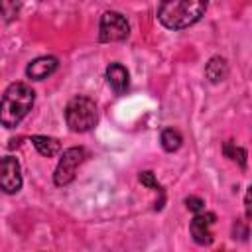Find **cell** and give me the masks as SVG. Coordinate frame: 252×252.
I'll return each mask as SVG.
<instances>
[{
    "label": "cell",
    "mask_w": 252,
    "mask_h": 252,
    "mask_svg": "<svg viewBox=\"0 0 252 252\" xmlns=\"http://www.w3.org/2000/svg\"><path fill=\"white\" fill-rule=\"evenodd\" d=\"M35 93L26 83H12L0 98V124L6 128L18 126L32 110Z\"/></svg>",
    "instance_id": "1"
},
{
    "label": "cell",
    "mask_w": 252,
    "mask_h": 252,
    "mask_svg": "<svg viewBox=\"0 0 252 252\" xmlns=\"http://www.w3.org/2000/svg\"><path fill=\"white\" fill-rule=\"evenodd\" d=\"M207 10V2L203 0H175L161 2L158 6V18L167 30H185L201 20Z\"/></svg>",
    "instance_id": "2"
},
{
    "label": "cell",
    "mask_w": 252,
    "mask_h": 252,
    "mask_svg": "<svg viewBox=\"0 0 252 252\" xmlns=\"http://www.w3.org/2000/svg\"><path fill=\"white\" fill-rule=\"evenodd\" d=\"M65 120L71 132H89L96 120V104L89 96H73L65 106Z\"/></svg>",
    "instance_id": "3"
},
{
    "label": "cell",
    "mask_w": 252,
    "mask_h": 252,
    "mask_svg": "<svg viewBox=\"0 0 252 252\" xmlns=\"http://www.w3.org/2000/svg\"><path fill=\"white\" fill-rule=\"evenodd\" d=\"M87 152L83 148H69L61 154L59 158V163L55 167V173H53V183L57 187H63V185H69L73 179H75V173H77V167L83 163Z\"/></svg>",
    "instance_id": "4"
},
{
    "label": "cell",
    "mask_w": 252,
    "mask_h": 252,
    "mask_svg": "<svg viewBox=\"0 0 252 252\" xmlns=\"http://www.w3.org/2000/svg\"><path fill=\"white\" fill-rule=\"evenodd\" d=\"M130 33V24L120 12H104L98 24V37L104 43L122 41Z\"/></svg>",
    "instance_id": "5"
},
{
    "label": "cell",
    "mask_w": 252,
    "mask_h": 252,
    "mask_svg": "<svg viewBox=\"0 0 252 252\" xmlns=\"http://www.w3.org/2000/svg\"><path fill=\"white\" fill-rule=\"evenodd\" d=\"M22 187V169L16 158H0V189L4 193H18Z\"/></svg>",
    "instance_id": "6"
},
{
    "label": "cell",
    "mask_w": 252,
    "mask_h": 252,
    "mask_svg": "<svg viewBox=\"0 0 252 252\" xmlns=\"http://www.w3.org/2000/svg\"><path fill=\"white\" fill-rule=\"evenodd\" d=\"M217 220V215L215 213H197L191 220V236L197 244L201 246H209L213 242V232H211V226L215 224Z\"/></svg>",
    "instance_id": "7"
},
{
    "label": "cell",
    "mask_w": 252,
    "mask_h": 252,
    "mask_svg": "<svg viewBox=\"0 0 252 252\" xmlns=\"http://www.w3.org/2000/svg\"><path fill=\"white\" fill-rule=\"evenodd\" d=\"M57 65H59V61H57L55 57L43 55V57L33 59V61L26 67V75H28L30 79H33V81H43V79H47L49 75L55 73Z\"/></svg>",
    "instance_id": "8"
},
{
    "label": "cell",
    "mask_w": 252,
    "mask_h": 252,
    "mask_svg": "<svg viewBox=\"0 0 252 252\" xmlns=\"http://www.w3.org/2000/svg\"><path fill=\"white\" fill-rule=\"evenodd\" d=\"M106 81H108L110 89H112L116 94H122V93H126V89H128L130 75H128V71H126L124 65H120V63H110V65L106 67Z\"/></svg>",
    "instance_id": "9"
},
{
    "label": "cell",
    "mask_w": 252,
    "mask_h": 252,
    "mask_svg": "<svg viewBox=\"0 0 252 252\" xmlns=\"http://www.w3.org/2000/svg\"><path fill=\"white\" fill-rule=\"evenodd\" d=\"M226 75H228V63H226V59L220 57V55L211 57L209 63H207V67H205V77L211 83H220V81L226 79Z\"/></svg>",
    "instance_id": "10"
},
{
    "label": "cell",
    "mask_w": 252,
    "mask_h": 252,
    "mask_svg": "<svg viewBox=\"0 0 252 252\" xmlns=\"http://www.w3.org/2000/svg\"><path fill=\"white\" fill-rule=\"evenodd\" d=\"M32 144L45 158H53L61 150V144L55 138H49V136H32Z\"/></svg>",
    "instance_id": "11"
},
{
    "label": "cell",
    "mask_w": 252,
    "mask_h": 252,
    "mask_svg": "<svg viewBox=\"0 0 252 252\" xmlns=\"http://www.w3.org/2000/svg\"><path fill=\"white\" fill-rule=\"evenodd\" d=\"M159 142H161V148H163L165 152H175V150L181 148L183 138H181V134H179L177 130H173V128H165V130L161 132Z\"/></svg>",
    "instance_id": "12"
},
{
    "label": "cell",
    "mask_w": 252,
    "mask_h": 252,
    "mask_svg": "<svg viewBox=\"0 0 252 252\" xmlns=\"http://www.w3.org/2000/svg\"><path fill=\"white\" fill-rule=\"evenodd\" d=\"M224 154H226L230 159H236V161L240 163V167H246V150L236 148L232 142H226V144H224Z\"/></svg>",
    "instance_id": "13"
},
{
    "label": "cell",
    "mask_w": 252,
    "mask_h": 252,
    "mask_svg": "<svg viewBox=\"0 0 252 252\" xmlns=\"http://www.w3.org/2000/svg\"><path fill=\"white\" fill-rule=\"evenodd\" d=\"M185 207L189 209V211H193V213H203V209H205V201L201 199V197H187L185 199Z\"/></svg>",
    "instance_id": "14"
},
{
    "label": "cell",
    "mask_w": 252,
    "mask_h": 252,
    "mask_svg": "<svg viewBox=\"0 0 252 252\" xmlns=\"http://www.w3.org/2000/svg\"><path fill=\"white\" fill-rule=\"evenodd\" d=\"M18 8H20V4H16V2H2L0 4V12L4 14L6 20H12L18 14Z\"/></svg>",
    "instance_id": "15"
},
{
    "label": "cell",
    "mask_w": 252,
    "mask_h": 252,
    "mask_svg": "<svg viewBox=\"0 0 252 252\" xmlns=\"http://www.w3.org/2000/svg\"><path fill=\"white\" fill-rule=\"evenodd\" d=\"M138 179H140V183H142V185H146V187H150V189H159L158 179H156V175H154L152 171H142Z\"/></svg>",
    "instance_id": "16"
}]
</instances>
